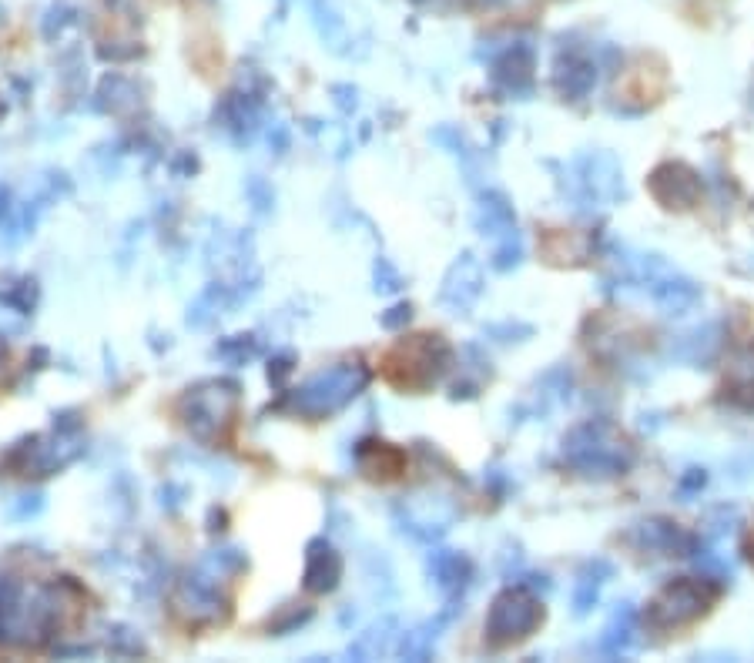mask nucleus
Returning a JSON list of instances; mask_svg holds the SVG:
<instances>
[{"instance_id":"obj_48","label":"nucleus","mask_w":754,"mask_h":663,"mask_svg":"<svg viewBox=\"0 0 754 663\" xmlns=\"http://www.w3.org/2000/svg\"><path fill=\"white\" fill-rule=\"evenodd\" d=\"M161 506H165V509H171V513H175V509H181V503H185V499H181V496H185V486H178V483H165V486H161Z\"/></svg>"},{"instance_id":"obj_50","label":"nucleus","mask_w":754,"mask_h":663,"mask_svg":"<svg viewBox=\"0 0 754 663\" xmlns=\"http://www.w3.org/2000/svg\"><path fill=\"white\" fill-rule=\"evenodd\" d=\"M269 148L275 151V155H285V151H289V128H285V124H272L269 128Z\"/></svg>"},{"instance_id":"obj_17","label":"nucleus","mask_w":754,"mask_h":663,"mask_svg":"<svg viewBox=\"0 0 754 663\" xmlns=\"http://www.w3.org/2000/svg\"><path fill=\"white\" fill-rule=\"evenodd\" d=\"M342 573H346V563H342V553L332 546L326 536H316V540L305 543V566H302V586L312 597H326L342 583Z\"/></svg>"},{"instance_id":"obj_2","label":"nucleus","mask_w":754,"mask_h":663,"mask_svg":"<svg viewBox=\"0 0 754 663\" xmlns=\"http://www.w3.org/2000/svg\"><path fill=\"white\" fill-rule=\"evenodd\" d=\"M563 463L584 479H617L631 473L637 449L610 419H584L563 436Z\"/></svg>"},{"instance_id":"obj_54","label":"nucleus","mask_w":754,"mask_h":663,"mask_svg":"<svg viewBox=\"0 0 754 663\" xmlns=\"http://www.w3.org/2000/svg\"><path fill=\"white\" fill-rule=\"evenodd\" d=\"M7 21V14H4V7H0V24H4Z\"/></svg>"},{"instance_id":"obj_19","label":"nucleus","mask_w":754,"mask_h":663,"mask_svg":"<svg viewBox=\"0 0 754 663\" xmlns=\"http://www.w3.org/2000/svg\"><path fill=\"white\" fill-rule=\"evenodd\" d=\"M473 225H476V232H480L483 238H493V242H500V238H507L513 232H520L513 201L503 195V191H496V188H483L480 195H476Z\"/></svg>"},{"instance_id":"obj_1","label":"nucleus","mask_w":754,"mask_h":663,"mask_svg":"<svg viewBox=\"0 0 754 663\" xmlns=\"http://www.w3.org/2000/svg\"><path fill=\"white\" fill-rule=\"evenodd\" d=\"M610 272L604 275L607 292H637L651 299L664 315H684L701 302V285L681 268H674L657 252L610 248Z\"/></svg>"},{"instance_id":"obj_35","label":"nucleus","mask_w":754,"mask_h":663,"mask_svg":"<svg viewBox=\"0 0 754 663\" xmlns=\"http://www.w3.org/2000/svg\"><path fill=\"white\" fill-rule=\"evenodd\" d=\"M309 620H312V607H305V603H289V607H282L269 620V633L272 637H289V633L305 627Z\"/></svg>"},{"instance_id":"obj_20","label":"nucleus","mask_w":754,"mask_h":663,"mask_svg":"<svg viewBox=\"0 0 754 663\" xmlns=\"http://www.w3.org/2000/svg\"><path fill=\"white\" fill-rule=\"evenodd\" d=\"M724 342V325L721 322H704L698 329H687L684 335L667 345V355L681 365H691V369H701V365L714 362V355L721 352Z\"/></svg>"},{"instance_id":"obj_5","label":"nucleus","mask_w":754,"mask_h":663,"mask_svg":"<svg viewBox=\"0 0 754 663\" xmlns=\"http://www.w3.org/2000/svg\"><path fill=\"white\" fill-rule=\"evenodd\" d=\"M238 382L232 379H208L198 386L185 389V396L178 399V419L185 432L202 446H215L228 436V429L235 426L238 412Z\"/></svg>"},{"instance_id":"obj_11","label":"nucleus","mask_w":754,"mask_h":663,"mask_svg":"<svg viewBox=\"0 0 754 663\" xmlns=\"http://www.w3.org/2000/svg\"><path fill=\"white\" fill-rule=\"evenodd\" d=\"M624 543L637 550L641 556H694L701 540L681 523L667 520V516H647L637 520L631 530L624 533Z\"/></svg>"},{"instance_id":"obj_36","label":"nucleus","mask_w":754,"mask_h":663,"mask_svg":"<svg viewBox=\"0 0 754 663\" xmlns=\"http://www.w3.org/2000/svg\"><path fill=\"white\" fill-rule=\"evenodd\" d=\"M429 138H433V141L439 144V148L450 151L453 158H460L463 165H470V161L476 158V155H473V144L466 141V134H463L460 128H453V124H439V128H436L433 134H429Z\"/></svg>"},{"instance_id":"obj_4","label":"nucleus","mask_w":754,"mask_h":663,"mask_svg":"<svg viewBox=\"0 0 754 663\" xmlns=\"http://www.w3.org/2000/svg\"><path fill=\"white\" fill-rule=\"evenodd\" d=\"M560 191L567 198V205L577 211V215H590L597 211L614 208L617 201H624L627 195V181H624V165L614 151H584V155L570 158L563 165Z\"/></svg>"},{"instance_id":"obj_32","label":"nucleus","mask_w":754,"mask_h":663,"mask_svg":"<svg viewBox=\"0 0 754 663\" xmlns=\"http://www.w3.org/2000/svg\"><path fill=\"white\" fill-rule=\"evenodd\" d=\"M37 302H41V285H37V278L31 275H21L17 282L0 288V305L14 315H34Z\"/></svg>"},{"instance_id":"obj_3","label":"nucleus","mask_w":754,"mask_h":663,"mask_svg":"<svg viewBox=\"0 0 754 663\" xmlns=\"http://www.w3.org/2000/svg\"><path fill=\"white\" fill-rule=\"evenodd\" d=\"M369 382H372L369 365L336 362L332 369H322L312 379H305L299 389L285 392V396L275 402V409H285V412H292V416L319 422V419H329L346 406H352V402L369 389Z\"/></svg>"},{"instance_id":"obj_25","label":"nucleus","mask_w":754,"mask_h":663,"mask_svg":"<svg viewBox=\"0 0 754 663\" xmlns=\"http://www.w3.org/2000/svg\"><path fill=\"white\" fill-rule=\"evenodd\" d=\"M456 610H460V607H450V603H446V610L439 613L436 620H426V623H419V627L406 630L403 637H399V643H396V653H399V657H403V660H429V657H433L436 640H439V630H443L446 623L453 620Z\"/></svg>"},{"instance_id":"obj_31","label":"nucleus","mask_w":754,"mask_h":663,"mask_svg":"<svg viewBox=\"0 0 754 663\" xmlns=\"http://www.w3.org/2000/svg\"><path fill=\"white\" fill-rule=\"evenodd\" d=\"M212 352H215V359H222L225 365L242 369V365H248L252 359H259L262 345L252 332H238V335H225V339H218Z\"/></svg>"},{"instance_id":"obj_42","label":"nucleus","mask_w":754,"mask_h":663,"mask_svg":"<svg viewBox=\"0 0 754 663\" xmlns=\"http://www.w3.org/2000/svg\"><path fill=\"white\" fill-rule=\"evenodd\" d=\"M295 372V355L292 352H279L269 359V382L275 389H282L285 382H289V376Z\"/></svg>"},{"instance_id":"obj_29","label":"nucleus","mask_w":754,"mask_h":663,"mask_svg":"<svg viewBox=\"0 0 754 663\" xmlns=\"http://www.w3.org/2000/svg\"><path fill=\"white\" fill-rule=\"evenodd\" d=\"M724 399L754 412V349L734 355L728 379H724Z\"/></svg>"},{"instance_id":"obj_47","label":"nucleus","mask_w":754,"mask_h":663,"mask_svg":"<svg viewBox=\"0 0 754 663\" xmlns=\"http://www.w3.org/2000/svg\"><path fill=\"white\" fill-rule=\"evenodd\" d=\"M195 171H198V158L192 151H181V155L171 158V175L175 178H192Z\"/></svg>"},{"instance_id":"obj_49","label":"nucleus","mask_w":754,"mask_h":663,"mask_svg":"<svg viewBox=\"0 0 754 663\" xmlns=\"http://www.w3.org/2000/svg\"><path fill=\"white\" fill-rule=\"evenodd\" d=\"M704 483H708V476H704V469H687V473L681 476V493H684V496L698 493V489H704Z\"/></svg>"},{"instance_id":"obj_8","label":"nucleus","mask_w":754,"mask_h":663,"mask_svg":"<svg viewBox=\"0 0 754 663\" xmlns=\"http://www.w3.org/2000/svg\"><path fill=\"white\" fill-rule=\"evenodd\" d=\"M543 617H547L543 600L530 586L523 583L507 586L503 593H496L490 610H486V623H483L486 643H490L493 650L517 647V643L530 640L533 633L543 627Z\"/></svg>"},{"instance_id":"obj_28","label":"nucleus","mask_w":754,"mask_h":663,"mask_svg":"<svg viewBox=\"0 0 754 663\" xmlns=\"http://www.w3.org/2000/svg\"><path fill=\"white\" fill-rule=\"evenodd\" d=\"M27 583L21 576L4 573L0 576V647H14L17 640V620H21V603H24Z\"/></svg>"},{"instance_id":"obj_40","label":"nucleus","mask_w":754,"mask_h":663,"mask_svg":"<svg viewBox=\"0 0 754 663\" xmlns=\"http://www.w3.org/2000/svg\"><path fill=\"white\" fill-rule=\"evenodd\" d=\"M372 282H376V292L396 295L399 288H403V275H399V268L389 262L386 255H379L376 265H372Z\"/></svg>"},{"instance_id":"obj_52","label":"nucleus","mask_w":754,"mask_h":663,"mask_svg":"<svg viewBox=\"0 0 754 663\" xmlns=\"http://www.w3.org/2000/svg\"><path fill=\"white\" fill-rule=\"evenodd\" d=\"M225 523H228L225 509H212V513H208V533H222Z\"/></svg>"},{"instance_id":"obj_37","label":"nucleus","mask_w":754,"mask_h":663,"mask_svg":"<svg viewBox=\"0 0 754 663\" xmlns=\"http://www.w3.org/2000/svg\"><path fill=\"white\" fill-rule=\"evenodd\" d=\"M520 262H523V238H520V232L500 238V242H496V248H493V255H490V268H493V272H513V268H517Z\"/></svg>"},{"instance_id":"obj_45","label":"nucleus","mask_w":754,"mask_h":663,"mask_svg":"<svg viewBox=\"0 0 754 663\" xmlns=\"http://www.w3.org/2000/svg\"><path fill=\"white\" fill-rule=\"evenodd\" d=\"M68 24H74L71 11H64V7H51V11H47V21H44V37H47V41H54V37L61 34Z\"/></svg>"},{"instance_id":"obj_21","label":"nucleus","mask_w":754,"mask_h":663,"mask_svg":"<svg viewBox=\"0 0 754 663\" xmlns=\"http://www.w3.org/2000/svg\"><path fill=\"white\" fill-rule=\"evenodd\" d=\"M242 302L245 299L238 295L235 285L212 282V285H205V292L198 295L192 305H188V325H192V329H208V325H215L222 315H228Z\"/></svg>"},{"instance_id":"obj_9","label":"nucleus","mask_w":754,"mask_h":663,"mask_svg":"<svg viewBox=\"0 0 754 663\" xmlns=\"http://www.w3.org/2000/svg\"><path fill=\"white\" fill-rule=\"evenodd\" d=\"M81 456H84L81 436H64V432L51 429V436H24L21 442H14L4 453L0 469H7L11 476L44 479L68 469L71 463H78Z\"/></svg>"},{"instance_id":"obj_53","label":"nucleus","mask_w":754,"mask_h":663,"mask_svg":"<svg viewBox=\"0 0 754 663\" xmlns=\"http://www.w3.org/2000/svg\"><path fill=\"white\" fill-rule=\"evenodd\" d=\"M473 4L480 7V11H493V7H503L507 0H473Z\"/></svg>"},{"instance_id":"obj_24","label":"nucleus","mask_w":754,"mask_h":663,"mask_svg":"<svg viewBox=\"0 0 754 663\" xmlns=\"http://www.w3.org/2000/svg\"><path fill=\"white\" fill-rule=\"evenodd\" d=\"M91 108L101 114H118V118L135 114L141 108L138 84L131 78H124V74H108V78L98 84V94H94Z\"/></svg>"},{"instance_id":"obj_39","label":"nucleus","mask_w":754,"mask_h":663,"mask_svg":"<svg viewBox=\"0 0 754 663\" xmlns=\"http://www.w3.org/2000/svg\"><path fill=\"white\" fill-rule=\"evenodd\" d=\"M44 506H47V496L41 493V489H27V493L11 499V506H7V516H11L14 523H27V520H34V516H41Z\"/></svg>"},{"instance_id":"obj_15","label":"nucleus","mask_w":754,"mask_h":663,"mask_svg":"<svg viewBox=\"0 0 754 663\" xmlns=\"http://www.w3.org/2000/svg\"><path fill=\"white\" fill-rule=\"evenodd\" d=\"M533 71H537V57L530 44H510L503 54L490 61V81L493 88L507 98H527L533 91Z\"/></svg>"},{"instance_id":"obj_6","label":"nucleus","mask_w":754,"mask_h":663,"mask_svg":"<svg viewBox=\"0 0 754 663\" xmlns=\"http://www.w3.org/2000/svg\"><path fill=\"white\" fill-rule=\"evenodd\" d=\"M721 597V583L714 576H677L654 593L644 610V627L651 633H671L701 620Z\"/></svg>"},{"instance_id":"obj_33","label":"nucleus","mask_w":754,"mask_h":663,"mask_svg":"<svg viewBox=\"0 0 754 663\" xmlns=\"http://www.w3.org/2000/svg\"><path fill=\"white\" fill-rule=\"evenodd\" d=\"M202 563L212 573L222 576V580H225V576H238V573L248 570V556H245V550H238V546H222V550H212Z\"/></svg>"},{"instance_id":"obj_10","label":"nucleus","mask_w":754,"mask_h":663,"mask_svg":"<svg viewBox=\"0 0 754 663\" xmlns=\"http://www.w3.org/2000/svg\"><path fill=\"white\" fill-rule=\"evenodd\" d=\"M175 610L185 617L188 623H198V627H212V623H225L232 607H228V597L222 590V576L208 570L205 563H198L195 570H188L175 586Z\"/></svg>"},{"instance_id":"obj_38","label":"nucleus","mask_w":754,"mask_h":663,"mask_svg":"<svg viewBox=\"0 0 754 663\" xmlns=\"http://www.w3.org/2000/svg\"><path fill=\"white\" fill-rule=\"evenodd\" d=\"M245 198H248V205H252V211L259 218H265V215H272V208H275V191H272V185L265 181L262 175H248L245 178Z\"/></svg>"},{"instance_id":"obj_7","label":"nucleus","mask_w":754,"mask_h":663,"mask_svg":"<svg viewBox=\"0 0 754 663\" xmlns=\"http://www.w3.org/2000/svg\"><path fill=\"white\" fill-rule=\"evenodd\" d=\"M450 365L453 349L443 342V335H413L386 355V376L399 389L423 392L436 386L450 372Z\"/></svg>"},{"instance_id":"obj_41","label":"nucleus","mask_w":754,"mask_h":663,"mask_svg":"<svg viewBox=\"0 0 754 663\" xmlns=\"http://www.w3.org/2000/svg\"><path fill=\"white\" fill-rule=\"evenodd\" d=\"M486 335H490L493 342H503V345H510V342H527L530 335H533V325L507 319V322H493V325H486Z\"/></svg>"},{"instance_id":"obj_30","label":"nucleus","mask_w":754,"mask_h":663,"mask_svg":"<svg viewBox=\"0 0 754 663\" xmlns=\"http://www.w3.org/2000/svg\"><path fill=\"white\" fill-rule=\"evenodd\" d=\"M393 640H396V620L383 617L379 623H372L366 633H359V640L349 643L346 653L352 660H376V657H386V653L393 650Z\"/></svg>"},{"instance_id":"obj_22","label":"nucleus","mask_w":754,"mask_h":663,"mask_svg":"<svg viewBox=\"0 0 754 663\" xmlns=\"http://www.w3.org/2000/svg\"><path fill=\"white\" fill-rule=\"evenodd\" d=\"M356 466L362 469V476L369 479H396L406 473V453L396 449L393 442H359L356 449Z\"/></svg>"},{"instance_id":"obj_23","label":"nucleus","mask_w":754,"mask_h":663,"mask_svg":"<svg viewBox=\"0 0 754 663\" xmlns=\"http://www.w3.org/2000/svg\"><path fill=\"white\" fill-rule=\"evenodd\" d=\"M570 392H574V372H570L567 365H553V369H547L537 379V386H533V399L527 412L530 416H547L550 409H557L570 399Z\"/></svg>"},{"instance_id":"obj_16","label":"nucleus","mask_w":754,"mask_h":663,"mask_svg":"<svg viewBox=\"0 0 754 663\" xmlns=\"http://www.w3.org/2000/svg\"><path fill=\"white\" fill-rule=\"evenodd\" d=\"M426 573L436 590L443 593V600L450 603V607H460L463 593L470 590L473 583L470 556L460 550H443V546H436V550H429L426 556Z\"/></svg>"},{"instance_id":"obj_14","label":"nucleus","mask_w":754,"mask_h":663,"mask_svg":"<svg viewBox=\"0 0 754 663\" xmlns=\"http://www.w3.org/2000/svg\"><path fill=\"white\" fill-rule=\"evenodd\" d=\"M647 188L657 198V205H664L667 211H687L701 198V175L684 161H664L651 171Z\"/></svg>"},{"instance_id":"obj_34","label":"nucleus","mask_w":754,"mask_h":663,"mask_svg":"<svg viewBox=\"0 0 754 663\" xmlns=\"http://www.w3.org/2000/svg\"><path fill=\"white\" fill-rule=\"evenodd\" d=\"M108 647L118 657H145V640L135 627H124V623H111L108 627Z\"/></svg>"},{"instance_id":"obj_51","label":"nucleus","mask_w":754,"mask_h":663,"mask_svg":"<svg viewBox=\"0 0 754 663\" xmlns=\"http://www.w3.org/2000/svg\"><path fill=\"white\" fill-rule=\"evenodd\" d=\"M11 215H14V195H11V188H7V185H0V225H4Z\"/></svg>"},{"instance_id":"obj_27","label":"nucleus","mask_w":754,"mask_h":663,"mask_svg":"<svg viewBox=\"0 0 754 663\" xmlns=\"http://www.w3.org/2000/svg\"><path fill=\"white\" fill-rule=\"evenodd\" d=\"M634 630H637V610L634 603H620V607L610 613L604 633L597 640V650L604 657H624L634 643Z\"/></svg>"},{"instance_id":"obj_13","label":"nucleus","mask_w":754,"mask_h":663,"mask_svg":"<svg viewBox=\"0 0 754 663\" xmlns=\"http://www.w3.org/2000/svg\"><path fill=\"white\" fill-rule=\"evenodd\" d=\"M483 265L473 252L456 255V262L446 268L443 285H439V305L453 315H470L473 305L480 302L483 295Z\"/></svg>"},{"instance_id":"obj_44","label":"nucleus","mask_w":754,"mask_h":663,"mask_svg":"<svg viewBox=\"0 0 754 663\" xmlns=\"http://www.w3.org/2000/svg\"><path fill=\"white\" fill-rule=\"evenodd\" d=\"M54 432H64V436H81L84 432V416L78 409H61L54 412V422H51Z\"/></svg>"},{"instance_id":"obj_18","label":"nucleus","mask_w":754,"mask_h":663,"mask_svg":"<svg viewBox=\"0 0 754 663\" xmlns=\"http://www.w3.org/2000/svg\"><path fill=\"white\" fill-rule=\"evenodd\" d=\"M597 84V61L577 47L560 51L553 61V88L563 101H584Z\"/></svg>"},{"instance_id":"obj_43","label":"nucleus","mask_w":754,"mask_h":663,"mask_svg":"<svg viewBox=\"0 0 754 663\" xmlns=\"http://www.w3.org/2000/svg\"><path fill=\"white\" fill-rule=\"evenodd\" d=\"M409 319H413V305L399 302V305H393V309H386L383 315H379V325H383L386 332H399V329H406Z\"/></svg>"},{"instance_id":"obj_12","label":"nucleus","mask_w":754,"mask_h":663,"mask_svg":"<svg viewBox=\"0 0 754 663\" xmlns=\"http://www.w3.org/2000/svg\"><path fill=\"white\" fill-rule=\"evenodd\" d=\"M265 118V98L262 91L252 88H235L228 91L215 108V128L228 134V141L245 148V144L255 141V134L262 128Z\"/></svg>"},{"instance_id":"obj_46","label":"nucleus","mask_w":754,"mask_h":663,"mask_svg":"<svg viewBox=\"0 0 754 663\" xmlns=\"http://www.w3.org/2000/svg\"><path fill=\"white\" fill-rule=\"evenodd\" d=\"M332 94H336V108L342 114H352V111L359 108V91L349 88V84H336V88H332Z\"/></svg>"},{"instance_id":"obj_26","label":"nucleus","mask_w":754,"mask_h":663,"mask_svg":"<svg viewBox=\"0 0 754 663\" xmlns=\"http://www.w3.org/2000/svg\"><path fill=\"white\" fill-rule=\"evenodd\" d=\"M614 576V563L604 560V556H594V560H587L580 566L577 573V583H574V613L577 617H587L590 610L597 607L600 600V590H604V583Z\"/></svg>"}]
</instances>
